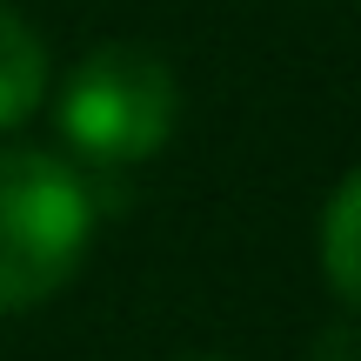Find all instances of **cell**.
<instances>
[{"label": "cell", "instance_id": "obj_1", "mask_svg": "<svg viewBox=\"0 0 361 361\" xmlns=\"http://www.w3.org/2000/svg\"><path fill=\"white\" fill-rule=\"evenodd\" d=\"M94 241V194L61 154L0 147V314L54 301Z\"/></svg>", "mask_w": 361, "mask_h": 361}, {"label": "cell", "instance_id": "obj_2", "mask_svg": "<svg viewBox=\"0 0 361 361\" xmlns=\"http://www.w3.org/2000/svg\"><path fill=\"white\" fill-rule=\"evenodd\" d=\"M174 121H180L174 67L134 40L94 47L61 87V134L94 168H134V161L161 154Z\"/></svg>", "mask_w": 361, "mask_h": 361}, {"label": "cell", "instance_id": "obj_3", "mask_svg": "<svg viewBox=\"0 0 361 361\" xmlns=\"http://www.w3.org/2000/svg\"><path fill=\"white\" fill-rule=\"evenodd\" d=\"M47 94V47L20 13L0 0V134L20 128Z\"/></svg>", "mask_w": 361, "mask_h": 361}, {"label": "cell", "instance_id": "obj_4", "mask_svg": "<svg viewBox=\"0 0 361 361\" xmlns=\"http://www.w3.org/2000/svg\"><path fill=\"white\" fill-rule=\"evenodd\" d=\"M322 274H328L341 308L361 314V168L322 207Z\"/></svg>", "mask_w": 361, "mask_h": 361}, {"label": "cell", "instance_id": "obj_5", "mask_svg": "<svg viewBox=\"0 0 361 361\" xmlns=\"http://www.w3.org/2000/svg\"><path fill=\"white\" fill-rule=\"evenodd\" d=\"M180 361H228V355H180Z\"/></svg>", "mask_w": 361, "mask_h": 361}]
</instances>
